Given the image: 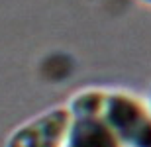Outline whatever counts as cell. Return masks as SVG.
I'll use <instances>...</instances> for the list:
<instances>
[{
  "label": "cell",
  "instance_id": "6da1fadb",
  "mask_svg": "<svg viewBox=\"0 0 151 147\" xmlns=\"http://www.w3.org/2000/svg\"><path fill=\"white\" fill-rule=\"evenodd\" d=\"M102 120L122 147H151V110L128 90H108Z\"/></svg>",
  "mask_w": 151,
  "mask_h": 147
},
{
  "label": "cell",
  "instance_id": "7a4b0ae2",
  "mask_svg": "<svg viewBox=\"0 0 151 147\" xmlns=\"http://www.w3.org/2000/svg\"><path fill=\"white\" fill-rule=\"evenodd\" d=\"M71 122L67 106H53L18 125L4 147H67Z\"/></svg>",
  "mask_w": 151,
  "mask_h": 147
},
{
  "label": "cell",
  "instance_id": "3957f363",
  "mask_svg": "<svg viewBox=\"0 0 151 147\" xmlns=\"http://www.w3.org/2000/svg\"><path fill=\"white\" fill-rule=\"evenodd\" d=\"M67 147H122L114 131L106 125L102 116L73 118L69 128Z\"/></svg>",
  "mask_w": 151,
  "mask_h": 147
},
{
  "label": "cell",
  "instance_id": "277c9868",
  "mask_svg": "<svg viewBox=\"0 0 151 147\" xmlns=\"http://www.w3.org/2000/svg\"><path fill=\"white\" fill-rule=\"evenodd\" d=\"M106 94H108L106 88H98V86L78 90L77 94L71 96V100L67 104L71 118H96V116H102Z\"/></svg>",
  "mask_w": 151,
  "mask_h": 147
},
{
  "label": "cell",
  "instance_id": "5b68a950",
  "mask_svg": "<svg viewBox=\"0 0 151 147\" xmlns=\"http://www.w3.org/2000/svg\"><path fill=\"white\" fill-rule=\"evenodd\" d=\"M145 104H147V108L151 110V90H149V96H147V100H145Z\"/></svg>",
  "mask_w": 151,
  "mask_h": 147
},
{
  "label": "cell",
  "instance_id": "8992f818",
  "mask_svg": "<svg viewBox=\"0 0 151 147\" xmlns=\"http://www.w3.org/2000/svg\"><path fill=\"white\" fill-rule=\"evenodd\" d=\"M141 4H147V6H151V0H139Z\"/></svg>",
  "mask_w": 151,
  "mask_h": 147
}]
</instances>
